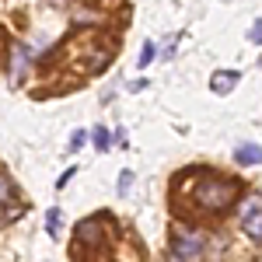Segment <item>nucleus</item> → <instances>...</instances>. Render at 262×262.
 <instances>
[{"mask_svg": "<svg viewBox=\"0 0 262 262\" xmlns=\"http://www.w3.org/2000/svg\"><path fill=\"white\" fill-rule=\"evenodd\" d=\"M238 192H242V185L234 179H221V175H213V171H203V179L196 182V189H192V203H196V210L217 217V213H224V210L234 206Z\"/></svg>", "mask_w": 262, "mask_h": 262, "instance_id": "obj_1", "label": "nucleus"}, {"mask_svg": "<svg viewBox=\"0 0 262 262\" xmlns=\"http://www.w3.org/2000/svg\"><path fill=\"white\" fill-rule=\"evenodd\" d=\"M112 227V217L108 213H95V217H88L74 227V242H70V255H101L105 248H108V231Z\"/></svg>", "mask_w": 262, "mask_h": 262, "instance_id": "obj_2", "label": "nucleus"}, {"mask_svg": "<svg viewBox=\"0 0 262 262\" xmlns=\"http://www.w3.org/2000/svg\"><path fill=\"white\" fill-rule=\"evenodd\" d=\"M168 252H171V259H200L203 252H206V234H203V227H196V224H175L171 242H168Z\"/></svg>", "mask_w": 262, "mask_h": 262, "instance_id": "obj_3", "label": "nucleus"}, {"mask_svg": "<svg viewBox=\"0 0 262 262\" xmlns=\"http://www.w3.org/2000/svg\"><path fill=\"white\" fill-rule=\"evenodd\" d=\"M242 231L248 242L262 245V200H245L242 206Z\"/></svg>", "mask_w": 262, "mask_h": 262, "instance_id": "obj_4", "label": "nucleus"}, {"mask_svg": "<svg viewBox=\"0 0 262 262\" xmlns=\"http://www.w3.org/2000/svg\"><path fill=\"white\" fill-rule=\"evenodd\" d=\"M242 81V74L238 70H213V77H210V91L213 95H231L234 88Z\"/></svg>", "mask_w": 262, "mask_h": 262, "instance_id": "obj_5", "label": "nucleus"}, {"mask_svg": "<svg viewBox=\"0 0 262 262\" xmlns=\"http://www.w3.org/2000/svg\"><path fill=\"white\" fill-rule=\"evenodd\" d=\"M234 161L238 164H262V147L259 143H242V147H234Z\"/></svg>", "mask_w": 262, "mask_h": 262, "instance_id": "obj_6", "label": "nucleus"}, {"mask_svg": "<svg viewBox=\"0 0 262 262\" xmlns=\"http://www.w3.org/2000/svg\"><path fill=\"white\" fill-rule=\"evenodd\" d=\"M60 224H63V213H60V206H53L46 213V234L49 238H60Z\"/></svg>", "mask_w": 262, "mask_h": 262, "instance_id": "obj_7", "label": "nucleus"}, {"mask_svg": "<svg viewBox=\"0 0 262 262\" xmlns=\"http://www.w3.org/2000/svg\"><path fill=\"white\" fill-rule=\"evenodd\" d=\"M91 140H95L98 150H108V147H112V133H108L105 126H95V129H91Z\"/></svg>", "mask_w": 262, "mask_h": 262, "instance_id": "obj_8", "label": "nucleus"}, {"mask_svg": "<svg viewBox=\"0 0 262 262\" xmlns=\"http://www.w3.org/2000/svg\"><path fill=\"white\" fill-rule=\"evenodd\" d=\"M25 56H28L25 46H14V63H11V74L14 77H21V70H25Z\"/></svg>", "mask_w": 262, "mask_h": 262, "instance_id": "obj_9", "label": "nucleus"}, {"mask_svg": "<svg viewBox=\"0 0 262 262\" xmlns=\"http://www.w3.org/2000/svg\"><path fill=\"white\" fill-rule=\"evenodd\" d=\"M11 192H14V185H11V179L0 171V203H7L11 200Z\"/></svg>", "mask_w": 262, "mask_h": 262, "instance_id": "obj_10", "label": "nucleus"}, {"mask_svg": "<svg viewBox=\"0 0 262 262\" xmlns=\"http://www.w3.org/2000/svg\"><path fill=\"white\" fill-rule=\"evenodd\" d=\"M150 60H154V42H143V49H140V70H143Z\"/></svg>", "mask_w": 262, "mask_h": 262, "instance_id": "obj_11", "label": "nucleus"}, {"mask_svg": "<svg viewBox=\"0 0 262 262\" xmlns=\"http://www.w3.org/2000/svg\"><path fill=\"white\" fill-rule=\"evenodd\" d=\"M129 185H133V171H119V196L129 192Z\"/></svg>", "mask_w": 262, "mask_h": 262, "instance_id": "obj_12", "label": "nucleus"}, {"mask_svg": "<svg viewBox=\"0 0 262 262\" xmlns=\"http://www.w3.org/2000/svg\"><path fill=\"white\" fill-rule=\"evenodd\" d=\"M84 140H88V133H84V129H77V133L70 137V147H67V150H81V147H84Z\"/></svg>", "mask_w": 262, "mask_h": 262, "instance_id": "obj_13", "label": "nucleus"}, {"mask_svg": "<svg viewBox=\"0 0 262 262\" xmlns=\"http://www.w3.org/2000/svg\"><path fill=\"white\" fill-rule=\"evenodd\" d=\"M248 39L255 42V46H262V18L255 21V25H252V32H248Z\"/></svg>", "mask_w": 262, "mask_h": 262, "instance_id": "obj_14", "label": "nucleus"}, {"mask_svg": "<svg viewBox=\"0 0 262 262\" xmlns=\"http://www.w3.org/2000/svg\"><path fill=\"white\" fill-rule=\"evenodd\" d=\"M70 175H74V168H67V171H63L60 179H56V189H63V185H67V182H70Z\"/></svg>", "mask_w": 262, "mask_h": 262, "instance_id": "obj_15", "label": "nucleus"}]
</instances>
